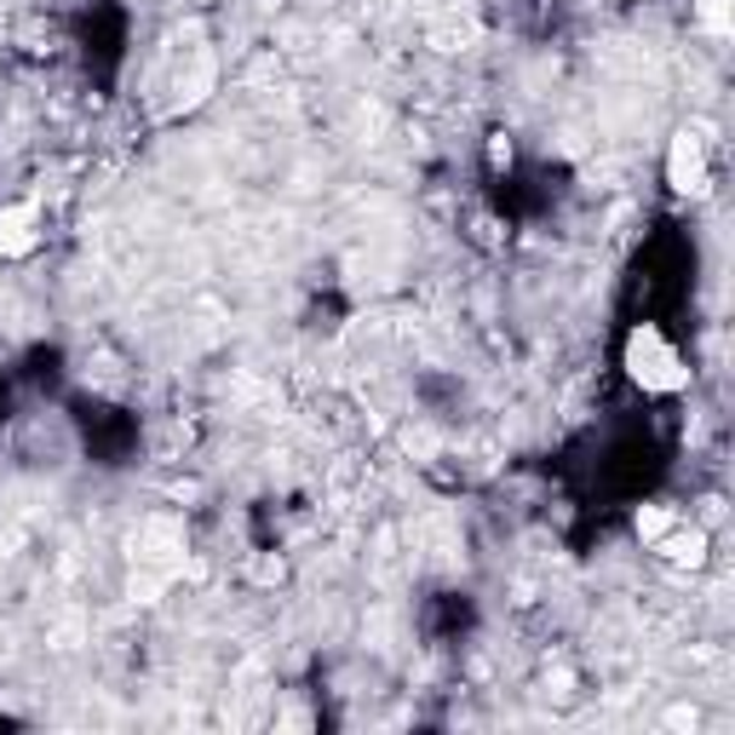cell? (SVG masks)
<instances>
[{"label":"cell","instance_id":"1","mask_svg":"<svg viewBox=\"0 0 735 735\" xmlns=\"http://www.w3.org/2000/svg\"><path fill=\"white\" fill-rule=\"evenodd\" d=\"M621 368H626V380L638 385L644 396H678V391H689V362H684V351L673 340H666L661 322H638L626 333Z\"/></svg>","mask_w":735,"mask_h":735},{"label":"cell","instance_id":"8","mask_svg":"<svg viewBox=\"0 0 735 735\" xmlns=\"http://www.w3.org/2000/svg\"><path fill=\"white\" fill-rule=\"evenodd\" d=\"M666 729H701V707H689V701L666 707Z\"/></svg>","mask_w":735,"mask_h":735},{"label":"cell","instance_id":"2","mask_svg":"<svg viewBox=\"0 0 735 735\" xmlns=\"http://www.w3.org/2000/svg\"><path fill=\"white\" fill-rule=\"evenodd\" d=\"M666 190H673V195H689V202H701V195L713 190L707 139H701L695 127H678L673 144H666Z\"/></svg>","mask_w":735,"mask_h":735},{"label":"cell","instance_id":"3","mask_svg":"<svg viewBox=\"0 0 735 735\" xmlns=\"http://www.w3.org/2000/svg\"><path fill=\"white\" fill-rule=\"evenodd\" d=\"M655 563H666V570H707V557H713V528H701V523H673L666 534H655V541L644 546Z\"/></svg>","mask_w":735,"mask_h":735},{"label":"cell","instance_id":"5","mask_svg":"<svg viewBox=\"0 0 735 735\" xmlns=\"http://www.w3.org/2000/svg\"><path fill=\"white\" fill-rule=\"evenodd\" d=\"M673 523H678V512H673V506H638V517H632V534H638V541L650 546L655 534H666Z\"/></svg>","mask_w":735,"mask_h":735},{"label":"cell","instance_id":"6","mask_svg":"<svg viewBox=\"0 0 735 735\" xmlns=\"http://www.w3.org/2000/svg\"><path fill=\"white\" fill-rule=\"evenodd\" d=\"M695 18H701V29H707L713 41H729V0H701Z\"/></svg>","mask_w":735,"mask_h":735},{"label":"cell","instance_id":"4","mask_svg":"<svg viewBox=\"0 0 735 735\" xmlns=\"http://www.w3.org/2000/svg\"><path fill=\"white\" fill-rule=\"evenodd\" d=\"M41 248V202L23 195V202L0 208V259H29Z\"/></svg>","mask_w":735,"mask_h":735},{"label":"cell","instance_id":"7","mask_svg":"<svg viewBox=\"0 0 735 735\" xmlns=\"http://www.w3.org/2000/svg\"><path fill=\"white\" fill-rule=\"evenodd\" d=\"M512 132H489V167H494V173H506V167H512Z\"/></svg>","mask_w":735,"mask_h":735},{"label":"cell","instance_id":"9","mask_svg":"<svg viewBox=\"0 0 735 735\" xmlns=\"http://www.w3.org/2000/svg\"><path fill=\"white\" fill-rule=\"evenodd\" d=\"M701 528H718L724 523V494H707V500H701V517H695Z\"/></svg>","mask_w":735,"mask_h":735}]
</instances>
